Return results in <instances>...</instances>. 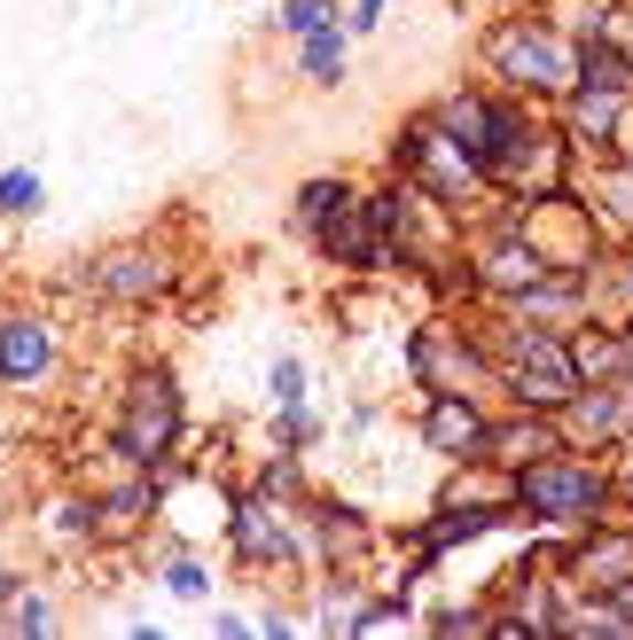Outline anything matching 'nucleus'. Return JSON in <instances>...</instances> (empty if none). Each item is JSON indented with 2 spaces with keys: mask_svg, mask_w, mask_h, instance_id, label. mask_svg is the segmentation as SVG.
I'll return each mask as SVG.
<instances>
[{
  "mask_svg": "<svg viewBox=\"0 0 633 640\" xmlns=\"http://www.w3.org/2000/svg\"><path fill=\"white\" fill-rule=\"evenodd\" d=\"M524 500H532L539 516H587V508H594V477H587V469H539V477L524 485Z\"/></svg>",
  "mask_w": 633,
  "mask_h": 640,
  "instance_id": "1",
  "label": "nucleus"
},
{
  "mask_svg": "<svg viewBox=\"0 0 633 640\" xmlns=\"http://www.w3.org/2000/svg\"><path fill=\"white\" fill-rule=\"evenodd\" d=\"M0 359H9V376H40L47 368V336L32 321H17L9 336H0Z\"/></svg>",
  "mask_w": 633,
  "mask_h": 640,
  "instance_id": "2",
  "label": "nucleus"
},
{
  "mask_svg": "<svg viewBox=\"0 0 633 640\" xmlns=\"http://www.w3.org/2000/svg\"><path fill=\"white\" fill-rule=\"evenodd\" d=\"M430 437H438L446 453H478V445H485V437H478V422H470L462 406H438V414H430Z\"/></svg>",
  "mask_w": 633,
  "mask_h": 640,
  "instance_id": "3",
  "label": "nucleus"
},
{
  "mask_svg": "<svg viewBox=\"0 0 633 640\" xmlns=\"http://www.w3.org/2000/svg\"><path fill=\"white\" fill-rule=\"evenodd\" d=\"M305 70H313V78H336V40H329V32L305 47Z\"/></svg>",
  "mask_w": 633,
  "mask_h": 640,
  "instance_id": "4",
  "label": "nucleus"
},
{
  "mask_svg": "<svg viewBox=\"0 0 633 640\" xmlns=\"http://www.w3.org/2000/svg\"><path fill=\"white\" fill-rule=\"evenodd\" d=\"M0 204H32V172H9V180H0Z\"/></svg>",
  "mask_w": 633,
  "mask_h": 640,
  "instance_id": "5",
  "label": "nucleus"
}]
</instances>
